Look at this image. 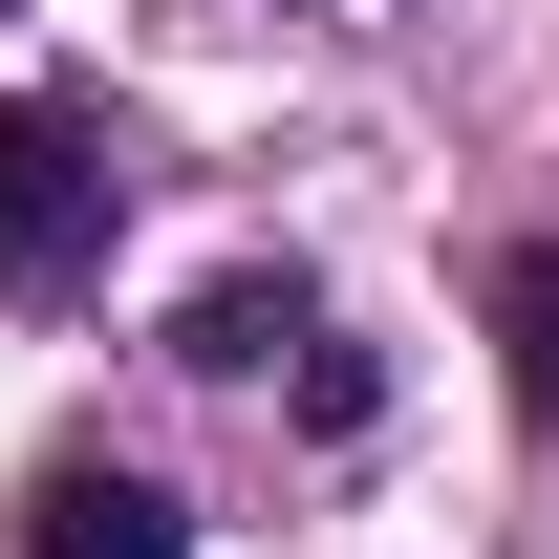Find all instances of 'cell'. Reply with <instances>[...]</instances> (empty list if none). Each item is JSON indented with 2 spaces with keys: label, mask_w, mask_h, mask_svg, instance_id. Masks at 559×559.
Returning a JSON list of instances; mask_svg holds the SVG:
<instances>
[{
  "label": "cell",
  "mask_w": 559,
  "mask_h": 559,
  "mask_svg": "<svg viewBox=\"0 0 559 559\" xmlns=\"http://www.w3.org/2000/svg\"><path fill=\"white\" fill-rule=\"evenodd\" d=\"M130 237V130L86 86H22L0 108V301H86Z\"/></svg>",
  "instance_id": "obj_1"
},
{
  "label": "cell",
  "mask_w": 559,
  "mask_h": 559,
  "mask_svg": "<svg viewBox=\"0 0 559 559\" xmlns=\"http://www.w3.org/2000/svg\"><path fill=\"white\" fill-rule=\"evenodd\" d=\"M22 559H194V516H173L151 474H44L22 495Z\"/></svg>",
  "instance_id": "obj_2"
},
{
  "label": "cell",
  "mask_w": 559,
  "mask_h": 559,
  "mask_svg": "<svg viewBox=\"0 0 559 559\" xmlns=\"http://www.w3.org/2000/svg\"><path fill=\"white\" fill-rule=\"evenodd\" d=\"M280 345H323V301H301V280H215L194 323H173V366H215V388H237V366H280Z\"/></svg>",
  "instance_id": "obj_3"
},
{
  "label": "cell",
  "mask_w": 559,
  "mask_h": 559,
  "mask_svg": "<svg viewBox=\"0 0 559 559\" xmlns=\"http://www.w3.org/2000/svg\"><path fill=\"white\" fill-rule=\"evenodd\" d=\"M495 345H516V409L559 430V237H538V259H495Z\"/></svg>",
  "instance_id": "obj_4"
}]
</instances>
